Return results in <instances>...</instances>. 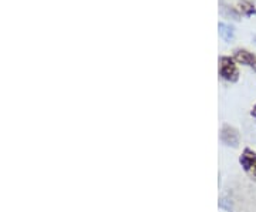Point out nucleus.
Wrapping results in <instances>:
<instances>
[{
  "mask_svg": "<svg viewBox=\"0 0 256 212\" xmlns=\"http://www.w3.org/2000/svg\"><path fill=\"white\" fill-rule=\"evenodd\" d=\"M220 73L222 78L228 80V82H238L239 78V70L238 66L235 63V60L232 57H220Z\"/></svg>",
  "mask_w": 256,
  "mask_h": 212,
  "instance_id": "f257e3e1",
  "label": "nucleus"
},
{
  "mask_svg": "<svg viewBox=\"0 0 256 212\" xmlns=\"http://www.w3.org/2000/svg\"><path fill=\"white\" fill-rule=\"evenodd\" d=\"M240 164L244 166V170L246 171V174L252 180H256V152L252 151L250 148H246L244 151V154L239 158Z\"/></svg>",
  "mask_w": 256,
  "mask_h": 212,
  "instance_id": "f03ea898",
  "label": "nucleus"
},
{
  "mask_svg": "<svg viewBox=\"0 0 256 212\" xmlns=\"http://www.w3.org/2000/svg\"><path fill=\"white\" fill-rule=\"evenodd\" d=\"M234 60L238 62L239 64H245L252 67L256 72V56L250 52H248L245 48H238L235 50V54H234Z\"/></svg>",
  "mask_w": 256,
  "mask_h": 212,
  "instance_id": "7ed1b4c3",
  "label": "nucleus"
},
{
  "mask_svg": "<svg viewBox=\"0 0 256 212\" xmlns=\"http://www.w3.org/2000/svg\"><path fill=\"white\" fill-rule=\"evenodd\" d=\"M222 141L225 142V144H228V146H234V147H236L239 142V136L238 132H236V130L230 128V127H224L222 130Z\"/></svg>",
  "mask_w": 256,
  "mask_h": 212,
  "instance_id": "20e7f679",
  "label": "nucleus"
},
{
  "mask_svg": "<svg viewBox=\"0 0 256 212\" xmlns=\"http://www.w3.org/2000/svg\"><path fill=\"white\" fill-rule=\"evenodd\" d=\"M238 9L245 16H254V14H256V6L254 0H239Z\"/></svg>",
  "mask_w": 256,
  "mask_h": 212,
  "instance_id": "39448f33",
  "label": "nucleus"
},
{
  "mask_svg": "<svg viewBox=\"0 0 256 212\" xmlns=\"http://www.w3.org/2000/svg\"><path fill=\"white\" fill-rule=\"evenodd\" d=\"M220 36L224 37L225 40H230L232 37H234V28L228 26V24H220Z\"/></svg>",
  "mask_w": 256,
  "mask_h": 212,
  "instance_id": "423d86ee",
  "label": "nucleus"
},
{
  "mask_svg": "<svg viewBox=\"0 0 256 212\" xmlns=\"http://www.w3.org/2000/svg\"><path fill=\"white\" fill-rule=\"evenodd\" d=\"M252 117H255L256 118V106L254 107V110H252Z\"/></svg>",
  "mask_w": 256,
  "mask_h": 212,
  "instance_id": "0eeeda50",
  "label": "nucleus"
},
{
  "mask_svg": "<svg viewBox=\"0 0 256 212\" xmlns=\"http://www.w3.org/2000/svg\"><path fill=\"white\" fill-rule=\"evenodd\" d=\"M255 42H256V37H255Z\"/></svg>",
  "mask_w": 256,
  "mask_h": 212,
  "instance_id": "6e6552de",
  "label": "nucleus"
}]
</instances>
